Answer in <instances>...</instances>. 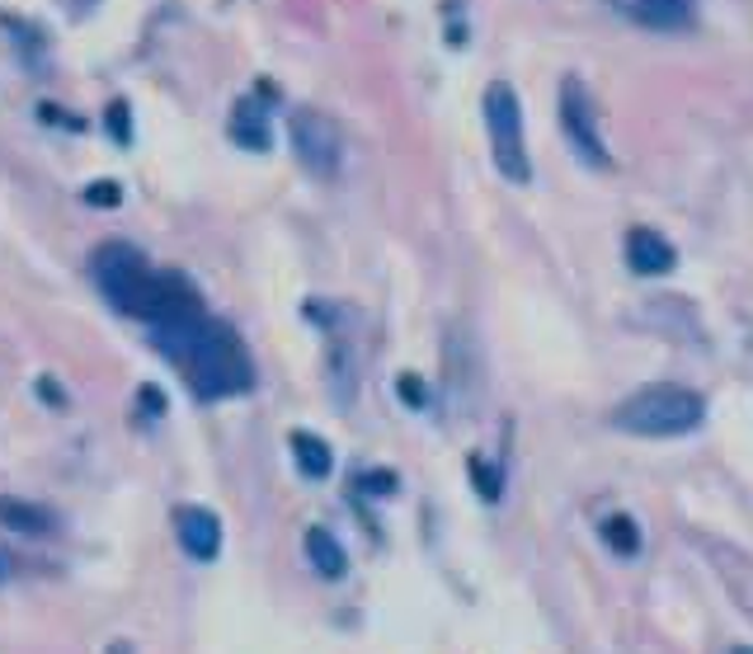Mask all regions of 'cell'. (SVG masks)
<instances>
[{
  "mask_svg": "<svg viewBox=\"0 0 753 654\" xmlns=\"http://www.w3.org/2000/svg\"><path fill=\"white\" fill-rule=\"evenodd\" d=\"M155 344L165 349V359L179 367L193 395H203V401H226V395H246L254 387V363L240 335L231 325L212 320L208 311L155 325Z\"/></svg>",
  "mask_w": 753,
  "mask_h": 654,
  "instance_id": "obj_1",
  "label": "cell"
},
{
  "mask_svg": "<svg viewBox=\"0 0 753 654\" xmlns=\"http://www.w3.org/2000/svg\"><path fill=\"white\" fill-rule=\"evenodd\" d=\"M90 278L123 316L151 320V325H170V320H184V316L203 311L198 292L179 274L151 268L147 254L123 246V240H109V246H99L90 254Z\"/></svg>",
  "mask_w": 753,
  "mask_h": 654,
  "instance_id": "obj_2",
  "label": "cell"
},
{
  "mask_svg": "<svg viewBox=\"0 0 753 654\" xmlns=\"http://www.w3.org/2000/svg\"><path fill=\"white\" fill-rule=\"evenodd\" d=\"M702 415H706V401L698 391L678 387V381H655V387H641L636 395H627L613 410V424L636 438H678L698 429Z\"/></svg>",
  "mask_w": 753,
  "mask_h": 654,
  "instance_id": "obj_3",
  "label": "cell"
},
{
  "mask_svg": "<svg viewBox=\"0 0 753 654\" xmlns=\"http://www.w3.org/2000/svg\"><path fill=\"white\" fill-rule=\"evenodd\" d=\"M486 127H490V151L494 165L509 184H528L532 165H528V147H523V109L509 80H490L486 85Z\"/></svg>",
  "mask_w": 753,
  "mask_h": 654,
  "instance_id": "obj_4",
  "label": "cell"
},
{
  "mask_svg": "<svg viewBox=\"0 0 753 654\" xmlns=\"http://www.w3.org/2000/svg\"><path fill=\"white\" fill-rule=\"evenodd\" d=\"M292 151L306 175H316V179H335L339 165H344V137H339L330 113H321V109L292 113Z\"/></svg>",
  "mask_w": 753,
  "mask_h": 654,
  "instance_id": "obj_5",
  "label": "cell"
},
{
  "mask_svg": "<svg viewBox=\"0 0 753 654\" xmlns=\"http://www.w3.org/2000/svg\"><path fill=\"white\" fill-rule=\"evenodd\" d=\"M561 127L570 137V147L579 151V161H589L593 169H613V155H607L603 133H599V113H593V99L579 85V76L561 80Z\"/></svg>",
  "mask_w": 753,
  "mask_h": 654,
  "instance_id": "obj_6",
  "label": "cell"
},
{
  "mask_svg": "<svg viewBox=\"0 0 753 654\" xmlns=\"http://www.w3.org/2000/svg\"><path fill=\"white\" fill-rule=\"evenodd\" d=\"M175 532H179V542L193 561H212L222 551V523H217V514H208V508H193V504L179 508Z\"/></svg>",
  "mask_w": 753,
  "mask_h": 654,
  "instance_id": "obj_7",
  "label": "cell"
},
{
  "mask_svg": "<svg viewBox=\"0 0 753 654\" xmlns=\"http://www.w3.org/2000/svg\"><path fill=\"white\" fill-rule=\"evenodd\" d=\"M627 264L641 278H660V274H669L674 268V246L660 231H650V226H636V231L627 236Z\"/></svg>",
  "mask_w": 753,
  "mask_h": 654,
  "instance_id": "obj_8",
  "label": "cell"
},
{
  "mask_svg": "<svg viewBox=\"0 0 753 654\" xmlns=\"http://www.w3.org/2000/svg\"><path fill=\"white\" fill-rule=\"evenodd\" d=\"M617 10L645 28H664V34L692 20V0H617Z\"/></svg>",
  "mask_w": 753,
  "mask_h": 654,
  "instance_id": "obj_9",
  "label": "cell"
},
{
  "mask_svg": "<svg viewBox=\"0 0 753 654\" xmlns=\"http://www.w3.org/2000/svg\"><path fill=\"white\" fill-rule=\"evenodd\" d=\"M306 561L321 579H344L349 575V556H344V542L330 532V528H306Z\"/></svg>",
  "mask_w": 753,
  "mask_h": 654,
  "instance_id": "obj_10",
  "label": "cell"
},
{
  "mask_svg": "<svg viewBox=\"0 0 753 654\" xmlns=\"http://www.w3.org/2000/svg\"><path fill=\"white\" fill-rule=\"evenodd\" d=\"M231 141L246 151H268V113L254 104V99H240V104L231 109Z\"/></svg>",
  "mask_w": 753,
  "mask_h": 654,
  "instance_id": "obj_11",
  "label": "cell"
},
{
  "mask_svg": "<svg viewBox=\"0 0 753 654\" xmlns=\"http://www.w3.org/2000/svg\"><path fill=\"white\" fill-rule=\"evenodd\" d=\"M292 457H297V466H302V476H311V480H325V476L335 471V452H330V443H325V438H316V433H306V429L292 433Z\"/></svg>",
  "mask_w": 753,
  "mask_h": 654,
  "instance_id": "obj_12",
  "label": "cell"
},
{
  "mask_svg": "<svg viewBox=\"0 0 753 654\" xmlns=\"http://www.w3.org/2000/svg\"><path fill=\"white\" fill-rule=\"evenodd\" d=\"M0 528L5 532H20V537H38L52 528V518L42 514V504H28V500H0Z\"/></svg>",
  "mask_w": 753,
  "mask_h": 654,
  "instance_id": "obj_13",
  "label": "cell"
},
{
  "mask_svg": "<svg viewBox=\"0 0 753 654\" xmlns=\"http://www.w3.org/2000/svg\"><path fill=\"white\" fill-rule=\"evenodd\" d=\"M599 532H603L607 551H617V556H636V551H641V528H636V518H627V514H607Z\"/></svg>",
  "mask_w": 753,
  "mask_h": 654,
  "instance_id": "obj_14",
  "label": "cell"
},
{
  "mask_svg": "<svg viewBox=\"0 0 753 654\" xmlns=\"http://www.w3.org/2000/svg\"><path fill=\"white\" fill-rule=\"evenodd\" d=\"M472 480H476V490H480V500H486V504L500 500V471H494L490 462L472 457Z\"/></svg>",
  "mask_w": 753,
  "mask_h": 654,
  "instance_id": "obj_15",
  "label": "cell"
},
{
  "mask_svg": "<svg viewBox=\"0 0 753 654\" xmlns=\"http://www.w3.org/2000/svg\"><path fill=\"white\" fill-rule=\"evenodd\" d=\"M85 203H90V207H118V203H123V184L95 179L90 189H85Z\"/></svg>",
  "mask_w": 753,
  "mask_h": 654,
  "instance_id": "obj_16",
  "label": "cell"
},
{
  "mask_svg": "<svg viewBox=\"0 0 753 654\" xmlns=\"http://www.w3.org/2000/svg\"><path fill=\"white\" fill-rule=\"evenodd\" d=\"M396 391H401V401H405L410 410H424V405H429V391H424V381H419L415 373H401V377H396Z\"/></svg>",
  "mask_w": 753,
  "mask_h": 654,
  "instance_id": "obj_17",
  "label": "cell"
},
{
  "mask_svg": "<svg viewBox=\"0 0 753 654\" xmlns=\"http://www.w3.org/2000/svg\"><path fill=\"white\" fill-rule=\"evenodd\" d=\"M109 133L118 141H133V118H127V104H109Z\"/></svg>",
  "mask_w": 753,
  "mask_h": 654,
  "instance_id": "obj_18",
  "label": "cell"
},
{
  "mask_svg": "<svg viewBox=\"0 0 753 654\" xmlns=\"http://www.w3.org/2000/svg\"><path fill=\"white\" fill-rule=\"evenodd\" d=\"M10 570H14V556L5 546H0V579H10Z\"/></svg>",
  "mask_w": 753,
  "mask_h": 654,
  "instance_id": "obj_19",
  "label": "cell"
},
{
  "mask_svg": "<svg viewBox=\"0 0 753 654\" xmlns=\"http://www.w3.org/2000/svg\"><path fill=\"white\" fill-rule=\"evenodd\" d=\"M735 654H753V650H735Z\"/></svg>",
  "mask_w": 753,
  "mask_h": 654,
  "instance_id": "obj_20",
  "label": "cell"
}]
</instances>
